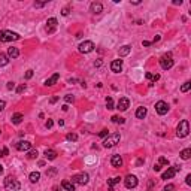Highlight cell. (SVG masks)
Instances as JSON below:
<instances>
[{
    "label": "cell",
    "instance_id": "13",
    "mask_svg": "<svg viewBox=\"0 0 191 191\" xmlns=\"http://www.w3.org/2000/svg\"><path fill=\"white\" fill-rule=\"evenodd\" d=\"M111 70L113 73H119L123 70V60H113L111 63Z\"/></svg>",
    "mask_w": 191,
    "mask_h": 191
},
{
    "label": "cell",
    "instance_id": "50",
    "mask_svg": "<svg viewBox=\"0 0 191 191\" xmlns=\"http://www.w3.org/2000/svg\"><path fill=\"white\" fill-rule=\"evenodd\" d=\"M151 43H152V42H148V40H143V42H142L143 47H151Z\"/></svg>",
    "mask_w": 191,
    "mask_h": 191
},
{
    "label": "cell",
    "instance_id": "44",
    "mask_svg": "<svg viewBox=\"0 0 191 191\" xmlns=\"http://www.w3.org/2000/svg\"><path fill=\"white\" fill-rule=\"evenodd\" d=\"M45 126H47V128H51L52 126H54V121H52V119H48V121H47V124H45Z\"/></svg>",
    "mask_w": 191,
    "mask_h": 191
},
{
    "label": "cell",
    "instance_id": "16",
    "mask_svg": "<svg viewBox=\"0 0 191 191\" xmlns=\"http://www.w3.org/2000/svg\"><path fill=\"white\" fill-rule=\"evenodd\" d=\"M58 79H60V75H58V73H54L51 78H48L47 81H45V85H47V87H52L54 84H57Z\"/></svg>",
    "mask_w": 191,
    "mask_h": 191
},
{
    "label": "cell",
    "instance_id": "22",
    "mask_svg": "<svg viewBox=\"0 0 191 191\" xmlns=\"http://www.w3.org/2000/svg\"><path fill=\"white\" fill-rule=\"evenodd\" d=\"M45 158L47 160H55L57 158V152L54 149H47L45 151Z\"/></svg>",
    "mask_w": 191,
    "mask_h": 191
},
{
    "label": "cell",
    "instance_id": "49",
    "mask_svg": "<svg viewBox=\"0 0 191 191\" xmlns=\"http://www.w3.org/2000/svg\"><path fill=\"white\" fill-rule=\"evenodd\" d=\"M61 15H64V17H66V15H69V7H64V9L61 11Z\"/></svg>",
    "mask_w": 191,
    "mask_h": 191
},
{
    "label": "cell",
    "instance_id": "41",
    "mask_svg": "<svg viewBox=\"0 0 191 191\" xmlns=\"http://www.w3.org/2000/svg\"><path fill=\"white\" fill-rule=\"evenodd\" d=\"M24 90H26V84H22V85H20V87L17 88V93H18V94H21Z\"/></svg>",
    "mask_w": 191,
    "mask_h": 191
},
{
    "label": "cell",
    "instance_id": "29",
    "mask_svg": "<svg viewBox=\"0 0 191 191\" xmlns=\"http://www.w3.org/2000/svg\"><path fill=\"white\" fill-rule=\"evenodd\" d=\"M66 139L69 142H75V140H78V134H76V133H67Z\"/></svg>",
    "mask_w": 191,
    "mask_h": 191
},
{
    "label": "cell",
    "instance_id": "3",
    "mask_svg": "<svg viewBox=\"0 0 191 191\" xmlns=\"http://www.w3.org/2000/svg\"><path fill=\"white\" fill-rule=\"evenodd\" d=\"M188 133H190V123L187 119H182L176 127V136L178 137H185V136H188Z\"/></svg>",
    "mask_w": 191,
    "mask_h": 191
},
{
    "label": "cell",
    "instance_id": "28",
    "mask_svg": "<svg viewBox=\"0 0 191 191\" xmlns=\"http://www.w3.org/2000/svg\"><path fill=\"white\" fill-rule=\"evenodd\" d=\"M145 78H146V79H149V81H152V82H155V81H158V79H160V75L146 73V75H145Z\"/></svg>",
    "mask_w": 191,
    "mask_h": 191
},
{
    "label": "cell",
    "instance_id": "54",
    "mask_svg": "<svg viewBox=\"0 0 191 191\" xmlns=\"http://www.w3.org/2000/svg\"><path fill=\"white\" fill-rule=\"evenodd\" d=\"M58 126L63 127V126H64V121H63V119H58Z\"/></svg>",
    "mask_w": 191,
    "mask_h": 191
},
{
    "label": "cell",
    "instance_id": "9",
    "mask_svg": "<svg viewBox=\"0 0 191 191\" xmlns=\"http://www.w3.org/2000/svg\"><path fill=\"white\" fill-rule=\"evenodd\" d=\"M155 111H157L158 115H166V113L169 112V105L163 100H160L155 103Z\"/></svg>",
    "mask_w": 191,
    "mask_h": 191
},
{
    "label": "cell",
    "instance_id": "57",
    "mask_svg": "<svg viewBox=\"0 0 191 191\" xmlns=\"http://www.w3.org/2000/svg\"><path fill=\"white\" fill-rule=\"evenodd\" d=\"M2 172H3V166H2V164H0V173H2Z\"/></svg>",
    "mask_w": 191,
    "mask_h": 191
},
{
    "label": "cell",
    "instance_id": "14",
    "mask_svg": "<svg viewBox=\"0 0 191 191\" xmlns=\"http://www.w3.org/2000/svg\"><path fill=\"white\" fill-rule=\"evenodd\" d=\"M15 148H17L18 151H30L32 149V143L27 142V140H20V142H17Z\"/></svg>",
    "mask_w": 191,
    "mask_h": 191
},
{
    "label": "cell",
    "instance_id": "5",
    "mask_svg": "<svg viewBox=\"0 0 191 191\" xmlns=\"http://www.w3.org/2000/svg\"><path fill=\"white\" fill-rule=\"evenodd\" d=\"M160 66H161V69H164V70H169V69L173 67V58H172L170 52H167V54H164L160 58Z\"/></svg>",
    "mask_w": 191,
    "mask_h": 191
},
{
    "label": "cell",
    "instance_id": "56",
    "mask_svg": "<svg viewBox=\"0 0 191 191\" xmlns=\"http://www.w3.org/2000/svg\"><path fill=\"white\" fill-rule=\"evenodd\" d=\"M158 40H160V36H155V37H154V42H152V43H155V42H158Z\"/></svg>",
    "mask_w": 191,
    "mask_h": 191
},
{
    "label": "cell",
    "instance_id": "34",
    "mask_svg": "<svg viewBox=\"0 0 191 191\" xmlns=\"http://www.w3.org/2000/svg\"><path fill=\"white\" fill-rule=\"evenodd\" d=\"M158 164H160V166H167V164H169V160H167L166 157H160Z\"/></svg>",
    "mask_w": 191,
    "mask_h": 191
},
{
    "label": "cell",
    "instance_id": "17",
    "mask_svg": "<svg viewBox=\"0 0 191 191\" xmlns=\"http://www.w3.org/2000/svg\"><path fill=\"white\" fill-rule=\"evenodd\" d=\"M111 164H112V167H121L123 166V158H121L119 155H112Z\"/></svg>",
    "mask_w": 191,
    "mask_h": 191
},
{
    "label": "cell",
    "instance_id": "2",
    "mask_svg": "<svg viewBox=\"0 0 191 191\" xmlns=\"http://www.w3.org/2000/svg\"><path fill=\"white\" fill-rule=\"evenodd\" d=\"M5 188L6 191H20L21 184L12 176H6L5 178Z\"/></svg>",
    "mask_w": 191,
    "mask_h": 191
},
{
    "label": "cell",
    "instance_id": "1",
    "mask_svg": "<svg viewBox=\"0 0 191 191\" xmlns=\"http://www.w3.org/2000/svg\"><path fill=\"white\" fill-rule=\"evenodd\" d=\"M20 34L11 32V30H2L0 32V42H12V40H18Z\"/></svg>",
    "mask_w": 191,
    "mask_h": 191
},
{
    "label": "cell",
    "instance_id": "32",
    "mask_svg": "<svg viewBox=\"0 0 191 191\" xmlns=\"http://www.w3.org/2000/svg\"><path fill=\"white\" fill-rule=\"evenodd\" d=\"M106 108H108V109H113V100H112V97H106Z\"/></svg>",
    "mask_w": 191,
    "mask_h": 191
},
{
    "label": "cell",
    "instance_id": "24",
    "mask_svg": "<svg viewBox=\"0 0 191 191\" xmlns=\"http://www.w3.org/2000/svg\"><path fill=\"white\" fill-rule=\"evenodd\" d=\"M121 178L117 176V178H112V179H108V185H109V191H113V185L115 184H119Z\"/></svg>",
    "mask_w": 191,
    "mask_h": 191
},
{
    "label": "cell",
    "instance_id": "39",
    "mask_svg": "<svg viewBox=\"0 0 191 191\" xmlns=\"http://www.w3.org/2000/svg\"><path fill=\"white\" fill-rule=\"evenodd\" d=\"M99 136H100V137H106V136H109V133H108V130H106V128H103L102 132L99 133Z\"/></svg>",
    "mask_w": 191,
    "mask_h": 191
},
{
    "label": "cell",
    "instance_id": "4",
    "mask_svg": "<svg viewBox=\"0 0 191 191\" xmlns=\"http://www.w3.org/2000/svg\"><path fill=\"white\" fill-rule=\"evenodd\" d=\"M119 140H121L119 133H112L103 140V146L105 148H112V146H115L117 143H119Z\"/></svg>",
    "mask_w": 191,
    "mask_h": 191
},
{
    "label": "cell",
    "instance_id": "12",
    "mask_svg": "<svg viewBox=\"0 0 191 191\" xmlns=\"http://www.w3.org/2000/svg\"><path fill=\"white\" fill-rule=\"evenodd\" d=\"M57 24H58L57 18H48V20H47V32H48L49 34L54 33L55 28H57Z\"/></svg>",
    "mask_w": 191,
    "mask_h": 191
},
{
    "label": "cell",
    "instance_id": "30",
    "mask_svg": "<svg viewBox=\"0 0 191 191\" xmlns=\"http://www.w3.org/2000/svg\"><path fill=\"white\" fill-rule=\"evenodd\" d=\"M191 88V82L190 81H187V82H184V84H182V87H181V91H182V93H187V91Z\"/></svg>",
    "mask_w": 191,
    "mask_h": 191
},
{
    "label": "cell",
    "instance_id": "19",
    "mask_svg": "<svg viewBox=\"0 0 191 191\" xmlns=\"http://www.w3.org/2000/svg\"><path fill=\"white\" fill-rule=\"evenodd\" d=\"M22 119H24V115H22V113L21 112H17V113H13V115H12V123L13 124H21V121Z\"/></svg>",
    "mask_w": 191,
    "mask_h": 191
},
{
    "label": "cell",
    "instance_id": "25",
    "mask_svg": "<svg viewBox=\"0 0 191 191\" xmlns=\"http://www.w3.org/2000/svg\"><path fill=\"white\" fill-rule=\"evenodd\" d=\"M179 155H181V158H182V160H188V158L191 157V148H185V149H182Z\"/></svg>",
    "mask_w": 191,
    "mask_h": 191
},
{
    "label": "cell",
    "instance_id": "55",
    "mask_svg": "<svg viewBox=\"0 0 191 191\" xmlns=\"http://www.w3.org/2000/svg\"><path fill=\"white\" fill-rule=\"evenodd\" d=\"M132 3H133V5H140V0H133Z\"/></svg>",
    "mask_w": 191,
    "mask_h": 191
},
{
    "label": "cell",
    "instance_id": "23",
    "mask_svg": "<svg viewBox=\"0 0 191 191\" xmlns=\"http://www.w3.org/2000/svg\"><path fill=\"white\" fill-rule=\"evenodd\" d=\"M61 187L66 191H75V185H73V182H70V181H63L61 182Z\"/></svg>",
    "mask_w": 191,
    "mask_h": 191
},
{
    "label": "cell",
    "instance_id": "20",
    "mask_svg": "<svg viewBox=\"0 0 191 191\" xmlns=\"http://www.w3.org/2000/svg\"><path fill=\"white\" fill-rule=\"evenodd\" d=\"M130 51H132V47H130V45H124V47H121V48H119V57L128 55Z\"/></svg>",
    "mask_w": 191,
    "mask_h": 191
},
{
    "label": "cell",
    "instance_id": "35",
    "mask_svg": "<svg viewBox=\"0 0 191 191\" xmlns=\"http://www.w3.org/2000/svg\"><path fill=\"white\" fill-rule=\"evenodd\" d=\"M55 173H57V167H51V169L47 170V176H54Z\"/></svg>",
    "mask_w": 191,
    "mask_h": 191
},
{
    "label": "cell",
    "instance_id": "37",
    "mask_svg": "<svg viewBox=\"0 0 191 191\" xmlns=\"http://www.w3.org/2000/svg\"><path fill=\"white\" fill-rule=\"evenodd\" d=\"M24 78H26V79H30V78H33V70H32V69H28V70L26 72Z\"/></svg>",
    "mask_w": 191,
    "mask_h": 191
},
{
    "label": "cell",
    "instance_id": "31",
    "mask_svg": "<svg viewBox=\"0 0 191 191\" xmlns=\"http://www.w3.org/2000/svg\"><path fill=\"white\" fill-rule=\"evenodd\" d=\"M111 119L113 121V123H119V124H124V123H126V119H124V118H121V117H118V115H113Z\"/></svg>",
    "mask_w": 191,
    "mask_h": 191
},
{
    "label": "cell",
    "instance_id": "8",
    "mask_svg": "<svg viewBox=\"0 0 191 191\" xmlns=\"http://www.w3.org/2000/svg\"><path fill=\"white\" fill-rule=\"evenodd\" d=\"M181 170V166H173V167H169L163 175H161V179H172L175 175Z\"/></svg>",
    "mask_w": 191,
    "mask_h": 191
},
{
    "label": "cell",
    "instance_id": "18",
    "mask_svg": "<svg viewBox=\"0 0 191 191\" xmlns=\"http://www.w3.org/2000/svg\"><path fill=\"white\" fill-rule=\"evenodd\" d=\"M146 113H148L146 108H143V106H140V108H137V111H136V118L143 119L145 117H146Z\"/></svg>",
    "mask_w": 191,
    "mask_h": 191
},
{
    "label": "cell",
    "instance_id": "58",
    "mask_svg": "<svg viewBox=\"0 0 191 191\" xmlns=\"http://www.w3.org/2000/svg\"><path fill=\"white\" fill-rule=\"evenodd\" d=\"M0 133H2V130H0Z\"/></svg>",
    "mask_w": 191,
    "mask_h": 191
},
{
    "label": "cell",
    "instance_id": "6",
    "mask_svg": "<svg viewBox=\"0 0 191 191\" xmlns=\"http://www.w3.org/2000/svg\"><path fill=\"white\" fill-rule=\"evenodd\" d=\"M88 179H90L88 173H78L72 178V182L73 184H79V185H85L88 184Z\"/></svg>",
    "mask_w": 191,
    "mask_h": 191
},
{
    "label": "cell",
    "instance_id": "10",
    "mask_svg": "<svg viewBox=\"0 0 191 191\" xmlns=\"http://www.w3.org/2000/svg\"><path fill=\"white\" fill-rule=\"evenodd\" d=\"M124 185L127 188H136L137 187V178L134 175H127L126 179H124Z\"/></svg>",
    "mask_w": 191,
    "mask_h": 191
},
{
    "label": "cell",
    "instance_id": "45",
    "mask_svg": "<svg viewBox=\"0 0 191 191\" xmlns=\"http://www.w3.org/2000/svg\"><path fill=\"white\" fill-rule=\"evenodd\" d=\"M5 108H6V102L5 100H0V112H2Z\"/></svg>",
    "mask_w": 191,
    "mask_h": 191
},
{
    "label": "cell",
    "instance_id": "43",
    "mask_svg": "<svg viewBox=\"0 0 191 191\" xmlns=\"http://www.w3.org/2000/svg\"><path fill=\"white\" fill-rule=\"evenodd\" d=\"M6 87H7V90H13V88H15V82H12V81H11V82H7V85H6Z\"/></svg>",
    "mask_w": 191,
    "mask_h": 191
},
{
    "label": "cell",
    "instance_id": "46",
    "mask_svg": "<svg viewBox=\"0 0 191 191\" xmlns=\"http://www.w3.org/2000/svg\"><path fill=\"white\" fill-rule=\"evenodd\" d=\"M57 102H58V97H57V96H55V97H51V99H49V103H51V105H54V103H57Z\"/></svg>",
    "mask_w": 191,
    "mask_h": 191
},
{
    "label": "cell",
    "instance_id": "36",
    "mask_svg": "<svg viewBox=\"0 0 191 191\" xmlns=\"http://www.w3.org/2000/svg\"><path fill=\"white\" fill-rule=\"evenodd\" d=\"M73 100H75V97H73L72 94H67V96H64V102H66V103H72Z\"/></svg>",
    "mask_w": 191,
    "mask_h": 191
},
{
    "label": "cell",
    "instance_id": "53",
    "mask_svg": "<svg viewBox=\"0 0 191 191\" xmlns=\"http://www.w3.org/2000/svg\"><path fill=\"white\" fill-rule=\"evenodd\" d=\"M173 5H182V0H173Z\"/></svg>",
    "mask_w": 191,
    "mask_h": 191
},
{
    "label": "cell",
    "instance_id": "40",
    "mask_svg": "<svg viewBox=\"0 0 191 191\" xmlns=\"http://www.w3.org/2000/svg\"><path fill=\"white\" fill-rule=\"evenodd\" d=\"M173 190H175V185L173 184H167L164 187V191H173Z\"/></svg>",
    "mask_w": 191,
    "mask_h": 191
},
{
    "label": "cell",
    "instance_id": "42",
    "mask_svg": "<svg viewBox=\"0 0 191 191\" xmlns=\"http://www.w3.org/2000/svg\"><path fill=\"white\" fill-rule=\"evenodd\" d=\"M45 5H47V2H36L34 3V7H43Z\"/></svg>",
    "mask_w": 191,
    "mask_h": 191
},
{
    "label": "cell",
    "instance_id": "27",
    "mask_svg": "<svg viewBox=\"0 0 191 191\" xmlns=\"http://www.w3.org/2000/svg\"><path fill=\"white\" fill-rule=\"evenodd\" d=\"M7 63H9V57H7L6 54H3V52H0V67L6 66Z\"/></svg>",
    "mask_w": 191,
    "mask_h": 191
},
{
    "label": "cell",
    "instance_id": "38",
    "mask_svg": "<svg viewBox=\"0 0 191 191\" xmlns=\"http://www.w3.org/2000/svg\"><path fill=\"white\" fill-rule=\"evenodd\" d=\"M7 154H9V149H7V148H2V149H0V157H6Z\"/></svg>",
    "mask_w": 191,
    "mask_h": 191
},
{
    "label": "cell",
    "instance_id": "51",
    "mask_svg": "<svg viewBox=\"0 0 191 191\" xmlns=\"http://www.w3.org/2000/svg\"><path fill=\"white\" fill-rule=\"evenodd\" d=\"M52 191H61V188H60L58 185H54L52 187Z\"/></svg>",
    "mask_w": 191,
    "mask_h": 191
},
{
    "label": "cell",
    "instance_id": "33",
    "mask_svg": "<svg viewBox=\"0 0 191 191\" xmlns=\"http://www.w3.org/2000/svg\"><path fill=\"white\" fill-rule=\"evenodd\" d=\"M37 155H39V154H37V151H28V154H27V157L30 158V160H34V158H37Z\"/></svg>",
    "mask_w": 191,
    "mask_h": 191
},
{
    "label": "cell",
    "instance_id": "48",
    "mask_svg": "<svg viewBox=\"0 0 191 191\" xmlns=\"http://www.w3.org/2000/svg\"><path fill=\"white\" fill-rule=\"evenodd\" d=\"M185 182H187V185H191V175H187Z\"/></svg>",
    "mask_w": 191,
    "mask_h": 191
},
{
    "label": "cell",
    "instance_id": "15",
    "mask_svg": "<svg viewBox=\"0 0 191 191\" xmlns=\"http://www.w3.org/2000/svg\"><path fill=\"white\" fill-rule=\"evenodd\" d=\"M90 12L91 13H102L103 12V5L100 2H93L90 5Z\"/></svg>",
    "mask_w": 191,
    "mask_h": 191
},
{
    "label": "cell",
    "instance_id": "11",
    "mask_svg": "<svg viewBox=\"0 0 191 191\" xmlns=\"http://www.w3.org/2000/svg\"><path fill=\"white\" fill-rule=\"evenodd\" d=\"M128 106H130V100H128V99L127 97H121L118 100V103H117V109L121 111V112H124V111L128 109Z\"/></svg>",
    "mask_w": 191,
    "mask_h": 191
},
{
    "label": "cell",
    "instance_id": "7",
    "mask_svg": "<svg viewBox=\"0 0 191 191\" xmlns=\"http://www.w3.org/2000/svg\"><path fill=\"white\" fill-rule=\"evenodd\" d=\"M96 47H94V42H91V40H85V42H82L79 47H78V49H79V52H82V54H88V52H91Z\"/></svg>",
    "mask_w": 191,
    "mask_h": 191
},
{
    "label": "cell",
    "instance_id": "52",
    "mask_svg": "<svg viewBox=\"0 0 191 191\" xmlns=\"http://www.w3.org/2000/svg\"><path fill=\"white\" fill-rule=\"evenodd\" d=\"M140 164H143V160H142V158H139V160L136 161V166H140Z\"/></svg>",
    "mask_w": 191,
    "mask_h": 191
},
{
    "label": "cell",
    "instance_id": "21",
    "mask_svg": "<svg viewBox=\"0 0 191 191\" xmlns=\"http://www.w3.org/2000/svg\"><path fill=\"white\" fill-rule=\"evenodd\" d=\"M18 55H20V51H18V48L12 47V48H9V49H7V57H11V58H17Z\"/></svg>",
    "mask_w": 191,
    "mask_h": 191
},
{
    "label": "cell",
    "instance_id": "47",
    "mask_svg": "<svg viewBox=\"0 0 191 191\" xmlns=\"http://www.w3.org/2000/svg\"><path fill=\"white\" fill-rule=\"evenodd\" d=\"M152 169H154L155 172H160V170H161V166H160V164L157 163V164H154V167H152Z\"/></svg>",
    "mask_w": 191,
    "mask_h": 191
},
{
    "label": "cell",
    "instance_id": "26",
    "mask_svg": "<svg viewBox=\"0 0 191 191\" xmlns=\"http://www.w3.org/2000/svg\"><path fill=\"white\" fill-rule=\"evenodd\" d=\"M30 182H33V184H36V182L37 181H39L40 179V173L39 172H32V173H30Z\"/></svg>",
    "mask_w": 191,
    "mask_h": 191
}]
</instances>
